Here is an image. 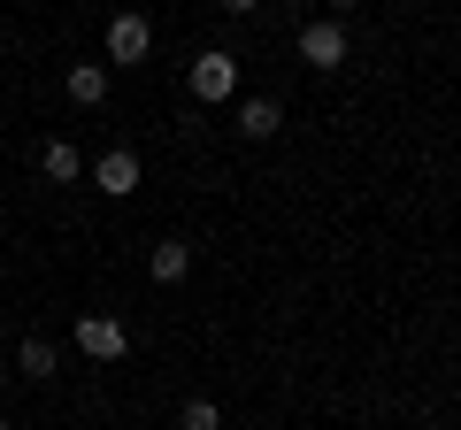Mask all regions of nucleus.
I'll use <instances>...</instances> for the list:
<instances>
[{
	"label": "nucleus",
	"instance_id": "obj_1",
	"mask_svg": "<svg viewBox=\"0 0 461 430\" xmlns=\"http://www.w3.org/2000/svg\"><path fill=\"white\" fill-rule=\"evenodd\" d=\"M77 354L85 362H123V354H131V331H123L115 315H77Z\"/></svg>",
	"mask_w": 461,
	"mask_h": 430
},
{
	"label": "nucleus",
	"instance_id": "obj_2",
	"mask_svg": "<svg viewBox=\"0 0 461 430\" xmlns=\"http://www.w3.org/2000/svg\"><path fill=\"white\" fill-rule=\"evenodd\" d=\"M147 54H154V23H147V16H115V23H108V62H115V69H139Z\"/></svg>",
	"mask_w": 461,
	"mask_h": 430
},
{
	"label": "nucleus",
	"instance_id": "obj_3",
	"mask_svg": "<svg viewBox=\"0 0 461 430\" xmlns=\"http://www.w3.org/2000/svg\"><path fill=\"white\" fill-rule=\"evenodd\" d=\"M230 93H239V62H230V54H200L193 62V100L215 108V100H230Z\"/></svg>",
	"mask_w": 461,
	"mask_h": 430
},
{
	"label": "nucleus",
	"instance_id": "obj_4",
	"mask_svg": "<svg viewBox=\"0 0 461 430\" xmlns=\"http://www.w3.org/2000/svg\"><path fill=\"white\" fill-rule=\"evenodd\" d=\"M93 184H100V193H108V200L139 193V154H131V147H108V154H100V162H93Z\"/></svg>",
	"mask_w": 461,
	"mask_h": 430
},
{
	"label": "nucleus",
	"instance_id": "obj_5",
	"mask_svg": "<svg viewBox=\"0 0 461 430\" xmlns=\"http://www.w3.org/2000/svg\"><path fill=\"white\" fill-rule=\"evenodd\" d=\"M300 62H315V69H339L346 62V31H339V23H308V31H300Z\"/></svg>",
	"mask_w": 461,
	"mask_h": 430
},
{
	"label": "nucleus",
	"instance_id": "obj_6",
	"mask_svg": "<svg viewBox=\"0 0 461 430\" xmlns=\"http://www.w3.org/2000/svg\"><path fill=\"white\" fill-rule=\"evenodd\" d=\"M69 100L77 108H100L108 100V62H69Z\"/></svg>",
	"mask_w": 461,
	"mask_h": 430
},
{
	"label": "nucleus",
	"instance_id": "obj_7",
	"mask_svg": "<svg viewBox=\"0 0 461 430\" xmlns=\"http://www.w3.org/2000/svg\"><path fill=\"white\" fill-rule=\"evenodd\" d=\"M277 123H285L277 100H239V131H247V139H269Z\"/></svg>",
	"mask_w": 461,
	"mask_h": 430
},
{
	"label": "nucleus",
	"instance_id": "obj_8",
	"mask_svg": "<svg viewBox=\"0 0 461 430\" xmlns=\"http://www.w3.org/2000/svg\"><path fill=\"white\" fill-rule=\"evenodd\" d=\"M39 169H47L54 184H77V177H85V162H77V147H69V139H54V147L39 154Z\"/></svg>",
	"mask_w": 461,
	"mask_h": 430
},
{
	"label": "nucleus",
	"instance_id": "obj_9",
	"mask_svg": "<svg viewBox=\"0 0 461 430\" xmlns=\"http://www.w3.org/2000/svg\"><path fill=\"white\" fill-rule=\"evenodd\" d=\"M185 269H193V246H185V238H162V246H154V277H162V284H177Z\"/></svg>",
	"mask_w": 461,
	"mask_h": 430
},
{
	"label": "nucleus",
	"instance_id": "obj_10",
	"mask_svg": "<svg viewBox=\"0 0 461 430\" xmlns=\"http://www.w3.org/2000/svg\"><path fill=\"white\" fill-rule=\"evenodd\" d=\"M16 377H32V384H47V377H54V346H47V338H23V354H16Z\"/></svg>",
	"mask_w": 461,
	"mask_h": 430
},
{
	"label": "nucleus",
	"instance_id": "obj_11",
	"mask_svg": "<svg viewBox=\"0 0 461 430\" xmlns=\"http://www.w3.org/2000/svg\"><path fill=\"white\" fill-rule=\"evenodd\" d=\"M177 430H223V415H215V399H185Z\"/></svg>",
	"mask_w": 461,
	"mask_h": 430
},
{
	"label": "nucleus",
	"instance_id": "obj_12",
	"mask_svg": "<svg viewBox=\"0 0 461 430\" xmlns=\"http://www.w3.org/2000/svg\"><path fill=\"white\" fill-rule=\"evenodd\" d=\"M223 8H230V16H247V8H262V0H223Z\"/></svg>",
	"mask_w": 461,
	"mask_h": 430
},
{
	"label": "nucleus",
	"instance_id": "obj_13",
	"mask_svg": "<svg viewBox=\"0 0 461 430\" xmlns=\"http://www.w3.org/2000/svg\"><path fill=\"white\" fill-rule=\"evenodd\" d=\"M0 384H8V362H0Z\"/></svg>",
	"mask_w": 461,
	"mask_h": 430
},
{
	"label": "nucleus",
	"instance_id": "obj_14",
	"mask_svg": "<svg viewBox=\"0 0 461 430\" xmlns=\"http://www.w3.org/2000/svg\"><path fill=\"white\" fill-rule=\"evenodd\" d=\"M0 430H8V423H0Z\"/></svg>",
	"mask_w": 461,
	"mask_h": 430
}]
</instances>
